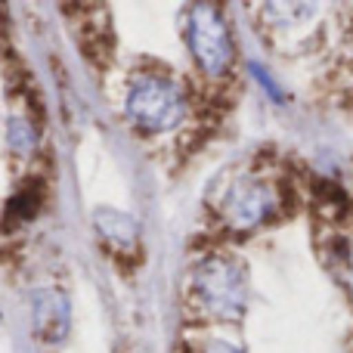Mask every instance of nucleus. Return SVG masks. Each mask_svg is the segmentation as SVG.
Instances as JSON below:
<instances>
[{"label":"nucleus","instance_id":"1","mask_svg":"<svg viewBox=\"0 0 353 353\" xmlns=\"http://www.w3.org/2000/svg\"><path fill=\"white\" fill-rule=\"evenodd\" d=\"M257 22L267 41L294 56L344 53L350 28L347 0H257Z\"/></svg>","mask_w":353,"mask_h":353},{"label":"nucleus","instance_id":"2","mask_svg":"<svg viewBox=\"0 0 353 353\" xmlns=\"http://www.w3.org/2000/svg\"><path fill=\"white\" fill-rule=\"evenodd\" d=\"M285 208V186L279 176L248 171L232 176L220 192V223L230 232H254L273 223Z\"/></svg>","mask_w":353,"mask_h":353},{"label":"nucleus","instance_id":"3","mask_svg":"<svg viewBox=\"0 0 353 353\" xmlns=\"http://www.w3.org/2000/svg\"><path fill=\"white\" fill-rule=\"evenodd\" d=\"M186 47L199 72L220 81L236 65V41L217 0H192L186 12Z\"/></svg>","mask_w":353,"mask_h":353},{"label":"nucleus","instance_id":"4","mask_svg":"<svg viewBox=\"0 0 353 353\" xmlns=\"http://www.w3.org/2000/svg\"><path fill=\"white\" fill-rule=\"evenodd\" d=\"M192 292L205 313L232 323L242 316L248 304V273L236 257L211 254L192 270Z\"/></svg>","mask_w":353,"mask_h":353},{"label":"nucleus","instance_id":"5","mask_svg":"<svg viewBox=\"0 0 353 353\" xmlns=\"http://www.w3.org/2000/svg\"><path fill=\"white\" fill-rule=\"evenodd\" d=\"M186 90L168 74H140L128 90V115L146 134H168L186 118Z\"/></svg>","mask_w":353,"mask_h":353},{"label":"nucleus","instance_id":"6","mask_svg":"<svg viewBox=\"0 0 353 353\" xmlns=\"http://www.w3.org/2000/svg\"><path fill=\"white\" fill-rule=\"evenodd\" d=\"M34 329L47 341H62L68 332V301L53 288L34 294Z\"/></svg>","mask_w":353,"mask_h":353},{"label":"nucleus","instance_id":"7","mask_svg":"<svg viewBox=\"0 0 353 353\" xmlns=\"http://www.w3.org/2000/svg\"><path fill=\"white\" fill-rule=\"evenodd\" d=\"M93 223H97L99 236L105 242H112L118 251H134L137 248V239H140V230H137L134 217L130 214H121L115 208H99L93 214Z\"/></svg>","mask_w":353,"mask_h":353},{"label":"nucleus","instance_id":"8","mask_svg":"<svg viewBox=\"0 0 353 353\" xmlns=\"http://www.w3.org/2000/svg\"><path fill=\"white\" fill-rule=\"evenodd\" d=\"M325 251L332 257V276H335V282L344 288V294L353 304V226L332 232Z\"/></svg>","mask_w":353,"mask_h":353},{"label":"nucleus","instance_id":"9","mask_svg":"<svg viewBox=\"0 0 353 353\" xmlns=\"http://www.w3.org/2000/svg\"><path fill=\"white\" fill-rule=\"evenodd\" d=\"M6 140H10L12 152H19V155H28L31 149H34V143H37V134H34V130H31V124L25 121V118L12 115L10 121H6Z\"/></svg>","mask_w":353,"mask_h":353},{"label":"nucleus","instance_id":"10","mask_svg":"<svg viewBox=\"0 0 353 353\" xmlns=\"http://www.w3.org/2000/svg\"><path fill=\"white\" fill-rule=\"evenodd\" d=\"M201 353H245L239 344H232V341H226V338H211V341L201 347Z\"/></svg>","mask_w":353,"mask_h":353}]
</instances>
